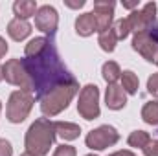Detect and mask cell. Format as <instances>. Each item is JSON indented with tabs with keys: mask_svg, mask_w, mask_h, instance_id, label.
Listing matches in <instances>:
<instances>
[{
	"mask_svg": "<svg viewBox=\"0 0 158 156\" xmlns=\"http://www.w3.org/2000/svg\"><path fill=\"white\" fill-rule=\"evenodd\" d=\"M22 63L28 76L31 77L37 99H40L55 86L74 79V76L61 61L57 46L52 37H35L30 40L26 44Z\"/></svg>",
	"mask_w": 158,
	"mask_h": 156,
	"instance_id": "6da1fadb",
	"label": "cell"
},
{
	"mask_svg": "<svg viewBox=\"0 0 158 156\" xmlns=\"http://www.w3.org/2000/svg\"><path fill=\"white\" fill-rule=\"evenodd\" d=\"M55 136H57L55 134V125L48 117L35 119L30 125L28 132H26V140H24L26 151L37 156H46L50 153V147L55 142Z\"/></svg>",
	"mask_w": 158,
	"mask_h": 156,
	"instance_id": "7a4b0ae2",
	"label": "cell"
},
{
	"mask_svg": "<svg viewBox=\"0 0 158 156\" xmlns=\"http://www.w3.org/2000/svg\"><path fill=\"white\" fill-rule=\"evenodd\" d=\"M77 92H79V84L76 79L55 86L53 90H50L48 94H44L40 97V110H42V114L48 117L61 114L64 109H68L70 101L74 99V96Z\"/></svg>",
	"mask_w": 158,
	"mask_h": 156,
	"instance_id": "3957f363",
	"label": "cell"
},
{
	"mask_svg": "<svg viewBox=\"0 0 158 156\" xmlns=\"http://www.w3.org/2000/svg\"><path fill=\"white\" fill-rule=\"evenodd\" d=\"M35 103V96L30 92H22V90H15L11 92L9 99H7V109H6V116L11 123H22L28 114L31 112V107Z\"/></svg>",
	"mask_w": 158,
	"mask_h": 156,
	"instance_id": "277c9868",
	"label": "cell"
},
{
	"mask_svg": "<svg viewBox=\"0 0 158 156\" xmlns=\"http://www.w3.org/2000/svg\"><path fill=\"white\" fill-rule=\"evenodd\" d=\"M2 72H4V79H6L9 84L20 86L22 92L33 94V83H31V77L28 76V72H26V68H24L22 59H9V61L2 66Z\"/></svg>",
	"mask_w": 158,
	"mask_h": 156,
	"instance_id": "5b68a950",
	"label": "cell"
},
{
	"mask_svg": "<svg viewBox=\"0 0 158 156\" xmlns=\"http://www.w3.org/2000/svg\"><path fill=\"white\" fill-rule=\"evenodd\" d=\"M77 112L86 121L99 117V88L96 84H86L79 92Z\"/></svg>",
	"mask_w": 158,
	"mask_h": 156,
	"instance_id": "8992f818",
	"label": "cell"
},
{
	"mask_svg": "<svg viewBox=\"0 0 158 156\" xmlns=\"http://www.w3.org/2000/svg\"><path fill=\"white\" fill-rule=\"evenodd\" d=\"M119 134L112 125H101L94 130H90L86 134V147L92 151H103L107 147H112L114 143H118Z\"/></svg>",
	"mask_w": 158,
	"mask_h": 156,
	"instance_id": "52a82bcc",
	"label": "cell"
},
{
	"mask_svg": "<svg viewBox=\"0 0 158 156\" xmlns=\"http://www.w3.org/2000/svg\"><path fill=\"white\" fill-rule=\"evenodd\" d=\"M127 22H129L131 31H134V33L149 31L151 26L156 22V4H155V2H149V4H145L142 9L132 11V13L127 17Z\"/></svg>",
	"mask_w": 158,
	"mask_h": 156,
	"instance_id": "ba28073f",
	"label": "cell"
},
{
	"mask_svg": "<svg viewBox=\"0 0 158 156\" xmlns=\"http://www.w3.org/2000/svg\"><path fill=\"white\" fill-rule=\"evenodd\" d=\"M59 24V15L53 6H40L35 13V28L42 33H48L50 37L55 35Z\"/></svg>",
	"mask_w": 158,
	"mask_h": 156,
	"instance_id": "9c48e42d",
	"label": "cell"
},
{
	"mask_svg": "<svg viewBox=\"0 0 158 156\" xmlns=\"http://www.w3.org/2000/svg\"><path fill=\"white\" fill-rule=\"evenodd\" d=\"M132 48L149 63H156L158 59V44L156 40L151 37L149 31H142V33H134L132 37Z\"/></svg>",
	"mask_w": 158,
	"mask_h": 156,
	"instance_id": "30bf717a",
	"label": "cell"
},
{
	"mask_svg": "<svg viewBox=\"0 0 158 156\" xmlns=\"http://www.w3.org/2000/svg\"><path fill=\"white\" fill-rule=\"evenodd\" d=\"M114 7H116V2H112V0H96L94 2V11L92 13L96 17L98 33H103L109 28H112Z\"/></svg>",
	"mask_w": 158,
	"mask_h": 156,
	"instance_id": "8fae6325",
	"label": "cell"
},
{
	"mask_svg": "<svg viewBox=\"0 0 158 156\" xmlns=\"http://www.w3.org/2000/svg\"><path fill=\"white\" fill-rule=\"evenodd\" d=\"M105 103L110 110H121L125 105H127V94L125 90L121 88V84L118 83H112L107 86V92H105Z\"/></svg>",
	"mask_w": 158,
	"mask_h": 156,
	"instance_id": "7c38bea8",
	"label": "cell"
},
{
	"mask_svg": "<svg viewBox=\"0 0 158 156\" xmlns=\"http://www.w3.org/2000/svg\"><path fill=\"white\" fill-rule=\"evenodd\" d=\"M94 31H98V24H96V17L94 13H83L76 18V33L81 37H90Z\"/></svg>",
	"mask_w": 158,
	"mask_h": 156,
	"instance_id": "4fadbf2b",
	"label": "cell"
},
{
	"mask_svg": "<svg viewBox=\"0 0 158 156\" xmlns=\"http://www.w3.org/2000/svg\"><path fill=\"white\" fill-rule=\"evenodd\" d=\"M30 33H31V24L28 20L17 18V17L13 20H9V24H7V35L13 40H24Z\"/></svg>",
	"mask_w": 158,
	"mask_h": 156,
	"instance_id": "5bb4252c",
	"label": "cell"
},
{
	"mask_svg": "<svg viewBox=\"0 0 158 156\" xmlns=\"http://www.w3.org/2000/svg\"><path fill=\"white\" fill-rule=\"evenodd\" d=\"M55 125V134L61 136L63 140L66 142H72V140H77L79 134H81V127L76 123H70V121H57L53 123Z\"/></svg>",
	"mask_w": 158,
	"mask_h": 156,
	"instance_id": "9a60e30c",
	"label": "cell"
},
{
	"mask_svg": "<svg viewBox=\"0 0 158 156\" xmlns=\"http://www.w3.org/2000/svg\"><path fill=\"white\" fill-rule=\"evenodd\" d=\"M37 2L35 0H17L13 4V13L17 15V18L28 20L30 17H35L37 13Z\"/></svg>",
	"mask_w": 158,
	"mask_h": 156,
	"instance_id": "2e32d148",
	"label": "cell"
},
{
	"mask_svg": "<svg viewBox=\"0 0 158 156\" xmlns=\"http://www.w3.org/2000/svg\"><path fill=\"white\" fill-rule=\"evenodd\" d=\"M119 79H121V88L125 90V94H136L138 92L140 81H138V76L134 72L125 70V72H121V77Z\"/></svg>",
	"mask_w": 158,
	"mask_h": 156,
	"instance_id": "e0dca14e",
	"label": "cell"
},
{
	"mask_svg": "<svg viewBox=\"0 0 158 156\" xmlns=\"http://www.w3.org/2000/svg\"><path fill=\"white\" fill-rule=\"evenodd\" d=\"M101 76H103V79H105L109 84H112V83H116V81L121 77V68L118 66V63L107 61V63L103 64V68H101Z\"/></svg>",
	"mask_w": 158,
	"mask_h": 156,
	"instance_id": "ac0fdd59",
	"label": "cell"
},
{
	"mask_svg": "<svg viewBox=\"0 0 158 156\" xmlns=\"http://www.w3.org/2000/svg\"><path fill=\"white\" fill-rule=\"evenodd\" d=\"M142 119L147 125H158V101H149L142 109Z\"/></svg>",
	"mask_w": 158,
	"mask_h": 156,
	"instance_id": "d6986e66",
	"label": "cell"
},
{
	"mask_svg": "<svg viewBox=\"0 0 158 156\" xmlns=\"http://www.w3.org/2000/svg\"><path fill=\"white\" fill-rule=\"evenodd\" d=\"M116 35H114V30L112 28H109L107 31H103V33H99V37H98V44L101 46V50L103 51H114V48H116Z\"/></svg>",
	"mask_w": 158,
	"mask_h": 156,
	"instance_id": "ffe728a7",
	"label": "cell"
},
{
	"mask_svg": "<svg viewBox=\"0 0 158 156\" xmlns=\"http://www.w3.org/2000/svg\"><path fill=\"white\" fill-rule=\"evenodd\" d=\"M149 142H151V136L145 130H134V132H131V136L127 140V143L131 147H138V149H143Z\"/></svg>",
	"mask_w": 158,
	"mask_h": 156,
	"instance_id": "44dd1931",
	"label": "cell"
},
{
	"mask_svg": "<svg viewBox=\"0 0 158 156\" xmlns=\"http://www.w3.org/2000/svg\"><path fill=\"white\" fill-rule=\"evenodd\" d=\"M112 30H114V35H116V39L118 40L125 39V37L131 33V28H129L127 18H119V20H116V22L112 24Z\"/></svg>",
	"mask_w": 158,
	"mask_h": 156,
	"instance_id": "7402d4cb",
	"label": "cell"
},
{
	"mask_svg": "<svg viewBox=\"0 0 158 156\" xmlns=\"http://www.w3.org/2000/svg\"><path fill=\"white\" fill-rule=\"evenodd\" d=\"M77 154V151H76V147H72V145H59L57 149H55V153L53 156H76Z\"/></svg>",
	"mask_w": 158,
	"mask_h": 156,
	"instance_id": "603a6c76",
	"label": "cell"
},
{
	"mask_svg": "<svg viewBox=\"0 0 158 156\" xmlns=\"http://www.w3.org/2000/svg\"><path fill=\"white\" fill-rule=\"evenodd\" d=\"M147 92L151 96L158 97V74H153L151 77L147 79Z\"/></svg>",
	"mask_w": 158,
	"mask_h": 156,
	"instance_id": "cb8c5ba5",
	"label": "cell"
},
{
	"mask_svg": "<svg viewBox=\"0 0 158 156\" xmlns=\"http://www.w3.org/2000/svg\"><path fill=\"white\" fill-rule=\"evenodd\" d=\"M142 151L145 156H158V140H151Z\"/></svg>",
	"mask_w": 158,
	"mask_h": 156,
	"instance_id": "d4e9b609",
	"label": "cell"
},
{
	"mask_svg": "<svg viewBox=\"0 0 158 156\" xmlns=\"http://www.w3.org/2000/svg\"><path fill=\"white\" fill-rule=\"evenodd\" d=\"M13 154V147L7 140H0V156H11Z\"/></svg>",
	"mask_w": 158,
	"mask_h": 156,
	"instance_id": "484cf974",
	"label": "cell"
},
{
	"mask_svg": "<svg viewBox=\"0 0 158 156\" xmlns=\"http://www.w3.org/2000/svg\"><path fill=\"white\" fill-rule=\"evenodd\" d=\"M64 4H66L68 7H72V9H79V7H83V6H85V0H77V2H72V0H64Z\"/></svg>",
	"mask_w": 158,
	"mask_h": 156,
	"instance_id": "4316f807",
	"label": "cell"
},
{
	"mask_svg": "<svg viewBox=\"0 0 158 156\" xmlns=\"http://www.w3.org/2000/svg\"><path fill=\"white\" fill-rule=\"evenodd\" d=\"M6 53H7V42H6V40L0 37V59H2Z\"/></svg>",
	"mask_w": 158,
	"mask_h": 156,
	"instance_id": "83f0119b",
	"label": "cell"
},
{
	"mask_svg": "<svg viewBox=\"0 0 158 156\" xmlns=\"http://www.w3.org/2000/svg\"><path fill=\"white\" fill-rule=\"evenodd\" d=\"M109 156H136L134 153H131V151H116V153H112V154Z\"/></svg>",
	"mask_w": 158,
	"mask_h": 156,
	"instance_id": "f1b7e54d",
	"label": "cell"
},
{
	"mask_svg": "<svg viewBox=\"0 0 158 156\" xmlns=\"http://www.w3.org/2000/svg\"><path fill=\"white\" fill-rule=\"evenodd\" d=\"M138 6V2H123V7H127V9H134Z\"/></svg>",
	"mask_w": 158,
	"mask_h": 156,
	"instance_id": "f546056e",
	"label": "cell"
},
{
	"mask_svg": "<svg viewBox=\"0 0 158 156\" xmlns=\"http://www.w3.org/2000/svg\"><path fill=\"white\" fill-rule=\"evenodd\" d=\"M20 156H37V154H33V153H28V151H26V153H22Z\"/></svg>",
	"mask_w": 158,
	"mask_h": 156,
	"instance_id": "4dcf8cb0",
	"label": "cell"
},
{
	"mask_svg": "<svg viewBox=\"0 0 158 156\" xmlns=\"http://www.w3.org/2000/svg\"><path fill=\"white\" fill-rule=\"evenodd\" d=\"M4 79V72H2V66H0V81Z\"/></svg>",
	"mask_w": 158,
	"mask_h": 156,
	"instance_id": "1f68e13d",
	"label": "cell"
},
{
	"mask_svg": "<svg viewBox=\"0 0 158 156\" xmlns=\"http://www.w3.org/2000/svg\"><path fill=\"white\" fill-rule=\"evenodd\" d=\"M86 156H96V154H86Z\"/></svg>",
	"mask_w": 158,
	"mask_h": 156,
	"instance_id": "d6a6232c",
	"label": "cell"
},
{
	"mask_svg": "<svg viewBox=\"0 0 158 156\" xmlns=\"http://www.w3.org/2000/svg\"><path fill=\"white\" fill-rule=\"evenodd\" d=\"M0 110H2V103H0Z\"/></svg>",
	"mask_w": 158,
	"mask_h": 156,
	"instance_id": "836d02e7",
	"label": "cell"
},
{
	"mask_svg": "<svg viewBox=\"0 0 158 156\" xmlns=\"http://www.w3.org/2000/svg\"><path fill=\"white\" fill-rule=\"evenodd\" d=\"M156 64H158V59H156Z\"/></svg>",
	"mask_w": 158,
	"mask_h": 156,
	"instance_id": "e575fe53",
	"label": "cell"
}]
</instances>
